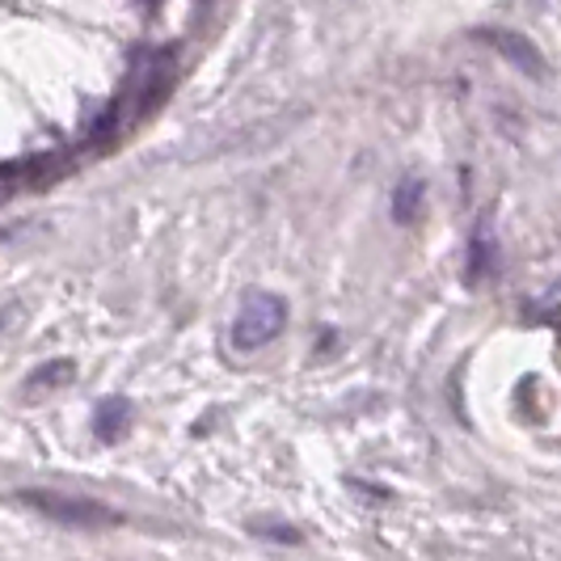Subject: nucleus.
<instances>
[{
    "mask_svg": "<svg viewBox=\"0 0 561 561\" xmlns=\"http://www.w3.org/2000/svg\"><path fill=\"white\" fill-rule=\"evenodd\" d=\"M287 330V300L275 291H253L232 321V346L237 351H262Z\"/></svg>",
    "mask_w": 561,
    "mask_h": 561,
    "instance_id": "f257e3e1",
    "label": "nucleus"
},
{
    "mask_svg": "<svg viewBox=\"0 0 561 561\" xmlns=\"http://www.w3.org/2000/svg\"><path fill=\"white\" fill-rule=\"evenodd\" d=\"M22 503L43 511L47 519H59V524H72V528H118L123 515L111 511V506L93 503V499H72V494H22Z\"/></svg>",
    "mask_w": 561,
    "mask_h": 561,
    "instance_id": "f03ea898",
    "label": "nucleus"
},
{
    "mask_svg": "<svg viewBox=\"0 0 561 561\" xmlns=\"http://www.w3.org/2000/svg\"><path fill=\"white\" fill-rule=\"evenodd\" d=\"M485 38H490V43H494V51H499L503 59H511L519 72H528V77H536V81H545V77H549V64H545V56L536 51L524 34H511V30H490Z\"/></svg>",
    "mask_w": 561,
    "mask_h": 561,
    "instance_id": "7ed1b4c3",
    "label": "nucleus"
},
{
    "mask_svg": "<svg viewBox=\"0 0 561 561\" xmlns=\"http://www.w3.org/2000/svg\"><path fill=\"white\" fill-rule=\"evenodd\" d=\"M127 426H131V405L123 401V397H111V401H102L98 405V422H93V431H98V439H123L127 435Z\"/></svg>",
    "mask_w": 561,
    "mask_h": 561,
    "instance_id": "20e7f679",
    "label": "nucleus"
},
{
    "mask_svg": "<svg viewBox=\"0 0 561 561\" xmlns=\"http://www.w3.org/2000/svg\"><path fill=\"white\" fill-rule=\"evenodd\" d=\"M422 195H426V186H422L419 178H405V182L397 186V195H393V216L401 220V225H410V220L419 216Z\"/></svg>",
    "mask_w": 561,
    "mask_h": 561,
    "instance_id": "39448f33",
    "label": "nucleus"
}]
</instances>
